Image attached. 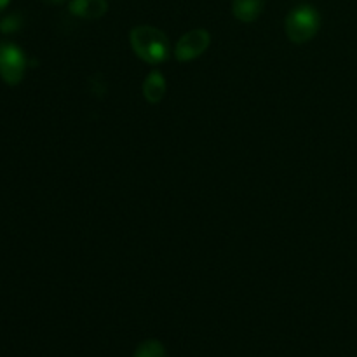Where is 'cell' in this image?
Segmentation results:
<instances>
[{
  "instance_id": "cell-1",
  "label": "cell",
  "mask_w": 357,
  "mask_h": 357,
  "mask_svg": "<svg viewBox=\"0 0 357 357\" xmlns=\"http://www.w3.org/2000/svg\"><path fill=\"white\" fill-rule=\"evenodd\" d=\"M129 42L142 61L149 65H162L169 58V40L162 30L150 24L135 26L129 33Z\"/></svg>"
},
{
  "instance_id": "cell-2",
  "label": "cell",
  "mask_w": 357,
  "mask_h": 357,
  "mask_svg": "<svg viewBox=\"0 0 357 357\" xmlns=\"http://www.w3.org/2000/svg\"><path fill=\"white\" fill-rule=\"evenodd\" d=\"M284 28L289 40L295 44H305V42L312 40L319 31L321 16L316 7L302 3L286 16Z\"/></svg>"
},
{
  "instance_id": "cell-3",
  "label": "cell",
  "mask_w": 357,
  "mask_h": 357,
  "mask_svg": "<svg viewBox=\"0 0 357 357\" xmlns=\"http://www.w3.org/2000/svg\"><path fill=\"white\" fill-rule=\"evenodd\" d=\"M28 59L24 51L14 42H0V79L7 86H20L26 73Z\"/></svg>"
},
{
  "instance_id": "cell-4",
  "label": "cell",
  "mask_w": 357,
  "mask_h": 357,
  "mask_svg": "<svg viewBox=\"0 0 357 357\" xmlns=\"http://www.w3.org/2000/svg\"><path fill=\"white\" fill-rule=\"evenodd\" d=\"M211 44V35L204 28H195V30L187 31L183 37L178 40L174 47V58L180 63H188L197 59L199 56L204 54Z\"/></svg>"
},
{
  "instance_id": "cell-5",
  "label": "cell",
  "mask_w": 357,
  "mask_h": 357,
  "mask_svg": "<svg viewBox=\"0 0 357 357\" xmlns=\"http://www.w3.org/2000/svg\"><path fill=\"white\" fill-rule=\"evenodd\" d=\"M68 10L82 20H100L108 10L107 0H72Z\"/></svg>"
},
{
  "instance_id": "cell-6",
  "label": "cell",
  "mask_w": 357,
  "mask_h": 357,
  "mask_svg": "<svg viewBox=\"0 0 357 357\" xmlns=\"http://www.w3.org/2000/svg\"><path fill=\"white\" fill-rule=\"evenodd\" d=\"M142 91L143 96H145V100L149 101L150 105L160 103V101L164 100V96H166L167 91V84L162 73H160L159 70H152V72L145 77V80H143Z\"/></svg>"
},
{
  "instance_id": "cell-7",
  "label": "cell",
  "mask_w": 357,
  "mask_h": 357,
  "mask_svg": "<svg viewBox=\"0 0 357 357\" xmlns=\"http://www.w3.org/2000/svg\"><path fill=\"white\" fill-rule=\"evenodd\" d=\"M265 0H232V14L241 23H253L260 17Z\"/></svg>"
},
{
  "instance_id": "cell-8",
  "label": "cell",
  "mask_w": 357,
  "mask_h": 357,
  "mask_svg": "<svg viewBox=\"0 0 357 357\" xmlns=\"http://www.w3.org/2000/svg\"><path fill=\"white\" fill-rule=\"evenodd\" d=\"M132 357H167V352L166 347L159 340L150 338V340H145L143 344L138 345Z\"/></svg>"
},
{
  "instance_id": "cell-9",
  "label": "cell",
  "mask_w": 357,
  "mask_h": 357,
  "mask_svg": "<svg viewBox=\"0 0 357 357\" xmlns=\"http://www.w3.org/2000/svg\"><path fill=\"white\" fill-rule=\"evenodd\" d=\"M23 14L21 13H13V14H7L6 17L0 20V31L3 35H10V33H16L23 28Z\"/></svg>"
},
{
  "instance_id": "cell-10",
  "label": "cell",
  "mask_w": 357,
  "mask_h": 357,
  "mask_svg": "<svg viewBox=\"0 0 357 357\" xmlns=\"http://www.w3.org/2000/svg\"><path fill=\"white\" fill-rule=\"evenodd\" d=\"M44 3H49V6H59V3H63L65 0H42Z\"/></svg>"
},
{
  "instance_id": "cell-11",
  "label": "cell",
  "mask_w": 357,
  "mask_h": 357,
  "mask_svg": "<svg viewBox=\"0 0 357 357\" xmlns=\"http://www.w3.org/2000/svg\"><path fill=\"white\" fill-rule=\"evenodd\" d=\"M10 3V0H0V13H2V10H6V7L9 6Z\"/></svg>"
}]
</instances>
